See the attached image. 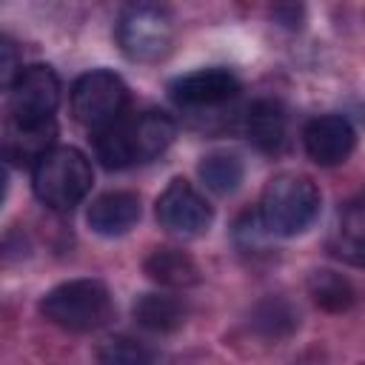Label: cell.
I'll return each instance as SVG.
<instances>
[{
  "label": "cell",
  "mask_w": 365,
  "mask_h": 365,
  "mask_svg": "<svg viewBox=\"0 0 365 365\" xmlns=\"http://www.w3.org/2000/svg\"><path fill=\"white\" fill-rule=\"evenodd\" d=\"M91 163L74 145H54L31 168V188L37 200L51 211H74L91 191Z\"/></svg>",
  "instance_id": "obj_3"
},
{
  "label": "cell",
  "mask_w": 365,
  "mask_h": 365,
  "mask_svg": "<svg viewBox=\"0 0 365 365\" xmlns=\"http://www.w3.org/2000/svg\"><path fill=\"white\" fill-rule=\"evenodd\" d=\"M328 248L348 265H365V202H348L336 211Z\"/></svg>",
  "instance_id": "obj_14"
},
{
  "label": "cell",
  "mask_w": 365,
  "mask_h": 365,
  "mask_svg": "<svg viewBox=\"0 0 365 365\" xmlns=\"http://www.w3.org/2000/svg\"><path fill=\"white\" fill-rule=\"evenodd\" d=\"M245 134L265 154L282 151L285 137H288V114H285V108L271 97L254 100L248 106V111H245Z\"/></svg>",
  "instance_id": "obj_13"
},
{
  "label": "cell",
  "mask_w": 365,
  "mask_h": 365,
  "mask_svg": "<svg viewBox=\"0 0 365 365\" xmlns=\"http://www.w3.org/2000/svg\"><path fill=\"white\" fill-rule=\"evenodd\" d=\"M214 220L205 197L182 177H174L157 197V222L177 237H197Z\"/></svg>",
  "instance_id": "obj_8"
},
{
  "label": "cell",
  "mask_w": 365,
  "mask_h": 365,
  "mask_svg": "<svg viewBox=\"0 0 365 365\" xmlns=\"http://www.w3.org/2000/svg\"><path fill=\"white\" fill-rule=\"evenodd\" d=\"M251 325L265 339H282L297 328V311H294V305L288 299L268 297V299L257 302V308L251 314Z\"/></svg>",
  "instance_id": "obj_19"
},
{
  "label": "cell",
  "mask_w": 365,
  "mask_h": 365,
  "mask_svg": "<svg viewBox=\"0 0 365 365\" xmlns=\"http://www.w3.org/2000/svg\"><path fill=\"white\" fill-rule=\"evenodd\" d=\"M40 314L63 331H97L114 314V299L100 279H68L40 299Z\"/></svg>",
  "instance_id": "obj_4"
},
{
  "label": "cell",
  "mask_w": 365,
  "mask_h": 365,
  "mask_svg": "<svg viewBox=\"0 0 365 365\" xmlns=\"http://www.w3.org/2000/svg\"><path fill=\"white\" fill-rule=\"evenodd\" d=\"M100 365H157V351L131 336H114L103 345Z\"/></svg>",
  "instance_id": "obj_20"
},
{
  "label": "cell",
  "mask_w": 365,
  "mask_h": 365,
  "mask_svg": "<svg viewBox=\"0 0 365 365\" xmlns=\"http://www.w3.org/2000/svg\"><path fill=\"white\" fill-rule=\"evenodd\" d=\"M125 106H128V88L123 77L114 71L97 68L83 74L71 86V114L91 134H100L114 123H120L125 117Z\"/></svg>",
  "instance_id": "obj_5"
},
{
  "label": "cell",
  "mask_w": 365,
  "mask_h": 365,
  "mask_svg": "<svg viewBox=\"0 0 365 365\" xmlns=\"http://www.w3.org/2000/svg\"><path fill=\"white\" fill-rule=\"evenodd\" d=\"M177 137V123L165 111H143L123 117L111 128L94 134V154L106 168H128L151 163L160 157Z\"/></svg>",
  "instance_id": "obj_1"
},
{
  "label": "cell",
  "mask_w": 365,
  "mask_h": 365,
  "mask_svg": "<svg viewBox=\"0 0 365 365\" xmlns=\"http://www.w3.org/2000/svg\"><path fill=\"white\" fill-rule=\"evenodd\" d=\"M134 319L151 334H171L188 319V305L174 294H143L134 302Z\"/></svg>",
  "instance_id": "obj_15"
},
{
  "label": "cell",
  "mask_w": 365,
  "mask_h": 365,
  "mask_svg": "<svg viewBox=\"0 0 365 365\" xmlns=\"http://www.w3.org/2000/svg\"><path fill=\"white\" fill-rule=\"evenodd\" d=\"M197 174L205 182V188H211L217 194H231L242 182V160L228 151H214L200 160Z\"/></svg>",
  "instance_id": "obj_18"
},
{
  "label": "cell",
  "mask_w": 365,
  "mask_h": 365,
  "mask_svg": "<svg viewBox=\"0 0 365 365\" xmlns=\"http://www.w3.org/2000/svg\"><path fill=\"white\" fill-rule=\"evenodd\" d=\"M319 188L305 174H277L268 180L259 197V222L268 234L297 237L319 214Z\"/></svg>",
  "instance_id": "obj_2"
},
{
  "label": "cell",
  "mask_w": 365,
  "mask_h": 365,
  "mask_svg": "<svg viewBox=\"0 0 365 365\" xmlns=\"http://www.w3.org/2000/svg\"><path fill=\"white\" fill-rule=\"evenodd\" d=\"M302 145L317 165H339L351 157L356 145V131L342 114H322L305 123Z\"/></svg>",
  "instance_id": "obj_10"
},
{
  "label": "cell",
  "mask_w": 365,
  "mask_h": 365,
  "mask_svg": "<svg viewBox=\"0 0 365 365\" xmlns=\"http://www.w3.org/2000/svg\"><path fill=\"white\" fill-rule=\"evenodd\" d=\"M86 220H88L94 234L120 237V234H125V231H131L137 225V220H140V197L131 194V191H106L88 205Z\"/></svg>",
  "instance_id": "obj_11"
},
{
  "label": "cell",
  "mask_w": 365,
  "mask_h": 365,
  "mask_svg": "<svg viewBox=\"0 0 365 365\" xmlns=\"http://www.w3.org/2000/svg\"><path fill=\"white\" fill-rule=\"evenodd\" d=\"M168 94L180 108H188V111L220 108L240 94V80L234 71L211 66V68H200L177 77L168 86Z\"/></svg>",
  "instance_id": "obj_9"
},
{
  "label": "cell",
  "mask_w": 365,
  "mask_h": 365,
  "mask_svg": "<svg viewBox=\"0 0 365 365\" xmlns=\"http://www.w3.org/2000/svg\"><path fill=\"white\" fill-rule=\"evenodd\" d=\"M54 137H57V125L54 120L48 123H6V160L14 165H29L31 168L54 148Z\"/></svg>",
  "instance_id": "obj_12"
},
{
  "label": "cell",
  "mask_w": 365,
  "mask_h": 365,
  "mask_svg": "<svg viewBox=\"0 0 365 365\" xmlns=\"http://www.w3.org/2000/svg\"><path fill=\"white\" fill-rule=\"evenodd\" d=\"M60 103V77L51 66H20L9 86V120L14 123H48Z\"/></svg>",
  "instance_id": "obj_7"
},
{
  "label": "cell",
  "mask_w": 365,
  "mask_h": 365,
  "mask_svg": "<svg viewBox=\"0 0 365 365\" xmlns=\"http://www.w3.org/2000/svg\"><path fill=\"white\" fill-rule=\"evenodd\" d=\"M117 43L134 63H154L165 57L174 43V20L168 9L151 3L128 6L117 20Z\"/></svg>",
  "instance_id": "obj_6"
},
{
  "label": "cell",
  "mask_w": 365,
  "mask_h": 365,
  "mask_svg": "<svg viewBox=\"0 0 365 365\" xmlns=\"http://www.w3.org/2000/svg\"><path fill=\"white\" fill-rule=\"evenodd\" d=\"M143 271L154 282H160L165 288H188V285H197L200 282L197 262L185 251H180V248H154L145 257Z\"/></svg>",
  "instance_id": "obj_16"
},
{
  "label": "cell",
  "mask_w": 365,
  "mask_h": 365,
  "mask_svg": "<svg viewBox=\"0 0 365 365\" xmlns=\"http://www.w3.org/2000/svg\"><path fill=\"white\" fill-rule=\"evenodd\" d=\"M308 294H311V299H314L322 311H331V314L348 311V308L354 305V299H356L354 285H351L342 274L328 271V268L314 271V274L308 277Z\"/></svg>",
  "instance_id": "obj_17"
}]
</instances>
